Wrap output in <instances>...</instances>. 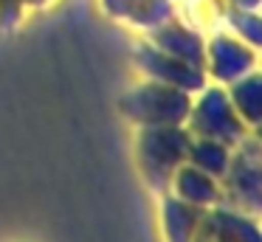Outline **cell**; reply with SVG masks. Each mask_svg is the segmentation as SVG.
I'll list each match as a JSON object with an SVG mask.
<instances>
[{
  "label": "cell",
  "mask_w": 262,
  "mask_h": 242,
  "mask_svg": "<svg viewBox=\"0 0 262 242\" xmlns=\"http://www.w3.org/2000/svg\"><path fill=\"white\" fill-rule=\"evenodd\" d=\"M203 214H206L203 206H192V203L166 191L164 203H161V225H164L166 242H189Z\"/></svg>",
  "instance_id": "cell-10"
},
{
  "label": "cell",
  "mask_w": 262,
  "mask_h": 242,
  "mask_svg": "<svg viewBox=\"0 0 262 242\" xmlns=\"http://www.w3.org/2000/svg\"><path fill=\"white\" fill-rule=\"evenodd\" d=\"M228 161H231V149L220 141H211V138H192L189 144V155L186 163L198 166L200 172L211 174V178L220 180L228 169Z\"/></svg>",
  "instance_id": "cell-12"
},
{
  "label": "cell",
  "mask_w": 262,
  "mask_h": 242,
  "mask_svg": "<svg viewBox=\"0 0 262 242\" xmlns=\"http://www.w3.org/2000/svg\"><path fill=\"white\" fill-rule=\"evenodd\" d=\"M192 107V93L164 82H144L119 99V113L138 127L183 124Z\"/></svg>",
  "instance_id": "cell-2"
},
{
  "label": "cell",
  "mask_w": 262,
  "mask_h": 242,
  "mask_svg": "<svg viewBox=\"0 0 262 242\" xmlns=\"http://www.w3.org/2000/svg\"><path fill=\"white\" fill-rule=\"evenodd\" d=\"M192 133L183 124H164V127H141L136 146V161L149 189L166 194L175 172L186 163Z\"/></svg>",
  "instance_id": "cell-1"
},
{
  "label": "cell",
  "mask_w": 262,
  "mask_h": 242,
  "mask_svg": "<svg viewBox=\"0 0 262 242\" xmlns=\"http://www.w3.org/2000/svg\"><path fill=\"white\" fill-rule=\"evenodd\" d=\"M256 48L243 42L239 37L217 34L206 42V76L217 79V84H231L245 73L256 71Z\"/></svg>",
  "instance_id": "cell-6"
},
{
  "label": "cell",
  "mask_w": 262,
  "mask_h": 242,
  "mask_svg": "<svg viewBox=\"0 0 262 242\" xmlns=\"http://www.w3.org/2000/svg\"><path fill=\"white\" fill-rule=\"evenodd\" d=\"M226 93L231 99L234 110L239 113V118L245 121V127H259L262 121V76L259 71L245 73L243 79L226 84Z\"/></svg>",
  "instance_id": "cell-11"
},
{
  "label": "cell",
  "mask_w": 262,
  "mask_h": 242,
  "mask_svg": "<svg viewBox=\"0 0 262 242\" xmlns=\"http://www.w3.org/2000/svg\"><path fill=\"white\" fill-rule=\"evenodd\" d=\"M149 42H152L155 48H161V51H166V54H172V56H178V59L189 62V65H198L206 71V39L200 37L194 28L178 23V17L149 28Z\"/></svg>",
  "instance_id": "cell-7"
},
{
  "label": "cell",
  "mask_w": 262,
  "mask_h": 242,
  "mask_svg": "<svg viewBox=\"0 0 262 242\" xmlns=\"http://www.w3.org/2000/svg\"><path fill=\"white\" fill-rule=\"evenodd\" d=\"M104 11L121 23H130L136 28H149L175 17V3L172 0H102Z\"/></svg>",
  "instance_id": "cell-8"
},
{
  "label": "cell",
  "mask_w": 262,
  "mask_h": 242,
  "mask_svg": "<svg viewBox=\"0 0 262 242\" xmlns=\"http://www.w3.org/2000/svg\"><path fill=\"white\" fill-rule=\"evenodd\" d=\"M169 194L181 197V200L192 203V206H203V208L220 206V180L200 172L192 163H183L169 183Z\"/></svg>",
  "instance_id": "cell-9"
},
{
  "label": "cell",
  "mask_w": 262,
  "mask_h": 242,
  "mask_svg": "<svg viewBox=\"0 0 262 242\" xmlns=\"http://www.w3.org/2000/svg\"><path fill=\"white\" fill-rule=\"evenodd\" d=\"M133 62L136 68L152 82H164L172 87H181L186 93H200L206 87V71L198 65H189V62L178 59V56L166 54V51L155 48L152 42H138L133 48Z\"/></svg>",
  "instance_id": "cell-5"
},
{
  "label": "cell",
  "mask_w": 262,
  "mask_h": 242,
  "mask_svg": "<svg viewBox=\"0 0 262 242\" xmlns=\"http://www.w3.org/2000/svg\"><path fill=\"white\" fill-rule=\"evenodd\" d=\"M26 9H29L26 0H0V31L6 34L12 28H17Z\"/></svg>",
  "instance_id": "cell-14"
},
{
  "label": "cell",
  "mask_w": 262,
  "mask_h": 242,
  "mask_svg": "<svg viewBox=\"0 0 262 242\" xmlns=\"http://www.w3.org/2000/svg\"><path fill=\"white\" fill-rule=\"evenodd\" d=\"M48 0H26V6H29V9H40V6H46Z\"/></svg>",
  "instance_id": "cell-15"
},
{
  "label": "cell",
  "mask_w": 262,
  "mask_h": 242,
  "mask_svg": "<svg viewBox=\"0 0 262 242\" xmlns=\"http://www.w3.org/2000/svg\"><path fill=\"white\" fill-rule=\"evenodd\" d=\"M186 129L192 133V138H211L226 144L228 149H234L237 144H243V138L248 135V127L239 118V113L234 110L228 93L223 90V84L217 87H203L200 99L192 101L186 116Z\"/></svg>",
  "instance_id": "cell-3"
},
{
  "label": "cell",
  "mask_w": 262,
  "mask_h": 242,
  "mask_svg": "<svg viewBox=\"0 0 262 242\" xmlns=\"http://www.w3.org/2000/svg\"><path fill=\"white\" fill-rule=\"evenodd\" d=\"M223 17L243 42L259 48V11H223Z\"/></svg>",
  "instance_id": "cell-13"
},
{
  "label": "cell",
  "mask_w": 262,
  "mask_h": 242,
  "mask_svg": "<svg viewBox=\"0 0 262 242\" xmlns=\"http://www.w3.org/2000/svg\"><path fill=\"white\" fill-rule=\"evenodd\" d=\"M237 155L231 152L228 169L223 174L220 186V203H226V208L239 214H259V141L245 135L243 144L234 146Z\"/></svg>",
  "instance_id": "cell-4"
}]
</instances>
